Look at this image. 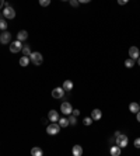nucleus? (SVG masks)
<instances>
[{
  "label": "nucleus",
  "mask_w": 140,
  "mask_h": 156,
  "mask_svg": "<svg viewBox=\"0 0 140 156\" xmlns=\"http://www.w3.org/2000/svg\"><path fill=\"white\" fill-rule=\"evenodd\" d=\"M11 41V34L7 31V30H4V31L0 34V42L1 44H8Z\"/></svg>",
  "instance_id": "0eeeda50"
},
{
  "label": "nucleus",
  "mask_w": 140,
  "mask_h": 156,
  "mask_svg": "<svg viewBox=\"0 0 140 156\" xmlns=\"http://www.w3.org/2000/svg\"><path fill=\"white\" fill-rule=\"evenodd\" d=\"M0 30H1V31L7 30V23H6V20H3V18H0Z\"/></svg>",
  "instance_id": "5701e85b"
},
{
  "label": "nucleus",
  "mask_w": 140,
  "mask_h": 156,
  "mask_svg": "<svg viewBox=\"0 0 140 156\" xmlns=\"http://www.w3.org/2000/svg\"><path fill=\"white\" fill-rule=\"evenodd\" d=\"M62 87L64 89V92H70V90L73 89V82H71V80H64Z\"/></svg>",
  "instance_id": "f3484780"
},
{
  "label": "nucleus",
  "mask_w": 140,
  "mask_h": 156,
  "mask_svg": "<svg viewBox=\"0 0 140 156\" xmlns=\"http://www.w3.org/2000/svg\"><path fill=\"white\" fill-rule=\"evenodd\" d=\"M128 1H129V0H118V3H119L121 6H123V4H126Z\"/></svg>",
  "instance_id": "cd10ccee"
},
{
  "label": "nucleus",
  "mask_w": 140,
  "mask_h": 156,
  "mask_svg": "<svg viewBox=\"0 0 140 156\" xmlns=\"http://www.w3.org/2000/svg\"><path fill=\"white\" fill-rule=\"evenodd\" d=\"M115 143H116L119 148H126L128 146V143H129V141H128V136L123 135V134H121V135H118L116 139H115Z\"/></svg>",
  "instance_id": "7ed1b4c3"
},
{
  "label": "nucleus",
  "mask_w": 140,
  "mask_h": 156,
  "mask_svg": "<svg viewBox=\"0 0 140 156\" xmlns=\"http://www.w3.org/2000/svg\"><path fill=\"white\" fill-rule=\"evenodd\" d=\"M134 146L137 149H140V138H136V139H134Z\"/></svg>",
  "instance_id": "bb28decb"
},
{
  "label": "nucleus",
  "mask_w": 140,
  "mask_h": 156,
  "mask_svg": "<svg viewBox=\"0 0 140 156\" xmlns=\"http://www.w3.org/2000/svg\"><path fill=\"white\" fill-rule=\"evenodd\" d=\"M48 118H49L51 122H58V121H59V113H58L56 110H51V111L48 113Z\"/></svg>",
  "instance_id": "9d476101"
},
{
  "label": "nucleus",
  "mask_w": 140,
  "mask_h": 156,
  "mask_svg": "<svg viewBox=\"0 0 140 156\" xmlns=\"http://www.w3.org/2000/svg\"><path fill=\"white\" fill-rule=\"evenodd\" d=\"M4 3H6V0H0V10L3 8V4H4Z\"/></svg>",
  "instance_id": "2f4dec72"
},
{
  "label": "nucleus",
  "mask_w": 140,
  "mask_h": 156,
  "mask_svg": "<svg viewBox=\"0 0 140 156\" xmlns=\"http://www.w3.org/2000/svg\"><path fill=\"white\" fill-rule=\"evenodd\" d=\"M129 110H130V113H133V114H136L137 111H140V104L136 101H133L129 104Z\"/></svg>",
  "instance_id": "f8f14e48"
},
{
  "label": "nucleus",
  "mask_w": 140,
  "mask_h": 156,
  "mask_svg": "<svg viewBox=\"0 0 140 156\" xmlns=\"http://www.w3.org/2000/svg\"><path fill=\"white\" fill-rule=\"evenodd\" d=\"M91 0H78V3H83V4H87V3H90Z\"/></svg>",
  "instance_id": "c756f323"
},
{
  "label": "nucleus",
  "mask_w": 140,
  "mask_h": 156,
  "mask_svg": "<svg viewBox=\"0 0 140 156\" xmlns=\"http://www.w3.org/2000/svg\"><path fill=\"white\" fill-rule=\"evenodd\" d=\"M39 4H41L42 7H48V6L51 4V0H39Z\"/></svg>",
  "instance_id": "393cba45"
},
{
  "label": "nucleus",
  "mask_w": 140,
  "mask_h": 156,
  "mask_svg": "<svg viewBox=\"0 0 140 156\" xmlns=\"http://www.w3.org/2000/svg\"><path fill=\"white\" fill-rule=\"evenodd\" d=\"M71 114H73V115H76V117H78V115H80V111H78V110H73V113H71Z\"/></svg>",
  "instance_id": "c85d7f7f"
},
{
  "label": "nucleus",
  "mask_w": 140,
  "mask_h": 156,
  "mask_svg": "<svg viewBox=\"0 0 140 156\" xmlns=\"http://www.w3.org/2000/svg\"><path fill=\"white\" fill-rule=\"evenodd\" d=\"M139 104H140V103H139Z\"/></svg>",
  "instance_id": "f704fd0d"
},
{
  "label": "nucleus",
  "mask_w": 140,
  "mask_h": 156,
  "mask_svg": "<svg viewBox=\"0 0 140 156\" xmlns=\"http://www.w3.org/2000/svg\"><path fill=\"white\" fill-rule=\"evenodd\" d=\"M102 117V113H101V110H98V108H94L93 111H91V118H93V121H100Z\"/></svg>",
  "instance_id": "9b49d317"
},
{
  "label": "nucleus",
  "mask_w": 140,
  "mask_h": 156,
  "mask_svg": "<svg viewBox=\"0 0 140 156\" xmlns=\"http://www.w3.org/2000/svg\"><path fill=\"white\" fill-rule=\"evenodd\" d=\"M83 124L86 125V127H90V125L93 124V118H91V117H86L84 120H83Z\"/></svg>",
  "instance_id": "b1692460"
},
{
  "label": "nucleus",
  "mask_w": 140,
  "mask_h": 156,
  "mask_svg": "<svg viewBox=\"0 0 140 156\" xmlns=\"http://www.w3.org/2000/svg\"><path fill=\"white\" fill-rule=\"evenodd\" d=\"M109 153L112 156H119L121 155V148H119L118 145H114V146H111V149H109Z\"/></svg>",
  "instance_id": "2eb2a0df"
},
{
  "label": "nucleus",
  "mask_w": 140,
  "mask_h": 156,
  "mask_svg": "<svg viewBox=\"0 0 140 156\" xmlns=\"http://www.w3.org/2000/svg\"><path fill=\"white\" fill-rule=\"evenodd\" d=\"M30 61H31L34 65H42V62H44V58H42V54L41 52H31V55H30Z\"/></svg>",
  "instance_id": "f03ea898"
},
{
  "label": "nucleus",
  "mask_w": 140,
  "mask_h": 156,
  "mask_svg": "<svg viewBox=\"0 0 140 156\" xmlns=\"http://www.w3.org/2000/svg\"><path fill=\"white\" fill-rule=\"evenodd\" d=\"M6 4V7L3 8V16L8 18V20H11V18H14L16 17V11H14V8L11 7L8 3H4Z\"/></svg>",
  "instance_id": "f257e3e1"
},
{
  "label": "nucleus",
  "mask_w": 140,
  "mask_h": 156,
  "mask_svg": "<svg viewBox=\"0 0 140 156\" xmlns=\"http://www.w3.org/2000/svg\"><path fill=\"white\" fill-rule=\"evenodd\" d=\"M71 153L74 156H81L83 155V148H81L80 145H74L73 149H71Z\"/></svg>",
  "instance_id": "ddd939ff"
},
{
  "label": "nucleus",
  "mask_w": 140,
  "mask_h": 156,
  "mask_svg": "<svg viewBox=\"0 0 140 156\" xmlns=\"http://www.w3.org/2000/svg\"><path fill=\"white\" fill-rule=\"evenodd\" d=\"M27 38H28V32L25 31V30H21V31L17 34V39H18V41H21V42L25 41Z\"/></svg>",
  "instance_id": "4468645a"
},
{
  "label": "nucleus",
  "mask_w": 140,
  "mask_h": 156,
  "mask_svg": "<svg viewBox=\"0 0 140 156\" xmlns=\"http://www.w3.org/2000/svg\"><path fill=\"white\" fill-rule=\"evenodd\" d=\"M60 113H63L64 115H70L73 113V107L69 101H63L62 106H60Z\"/></svg>",
  "instance_id": "39448f33"
},
{
  "label": "nucleus",
  "mask_w": 140,
  "mask_h": 156,
  "mask_svg": "<svg viewBox=\"0 0 140 156\" xmlns=\"http://www.w3.org/2000/svg\"><path fill=\"white\" fill-rule=\"evenodd\" d=\"M67 120H69V124L70 125H76V124H77V118H76V115H73V114H70Z\"/></svg>",
  "instance_id": "4be33fe9"
},
{
  "label": "nucleus",
  "mask_w": 140,
  "mask_h": 156,
  "mask_svg": "<svg viewBox=\"0 0 140 156\" xmlns=\"http://www.w3.org/2000/svg\"><path fill=\"white\" fill-rule=\"evenodd\" d=\"M129 56L134 59V61H137V58L140 56V51L137 47H130L129 48Z\"/></svg>",
  "instance_id": "1a4fd4ad"
},
{
  "label": "nucleus",
  "mask_w": 140,
  "mask_h": 156,
  "mask_svg": "<svg viewBox=\"0 0 140 156\" xmlns=\"http://www.w3.org/2000/svg\"><path fill=\"white\" fill-rule=\"evenodd\" d=\"M58 122H59V125H60V128H66V127L69 125V120L63 117V118H59V121H58Z\"/></svg>",
  "instance_id": "aec40b11"
},
{
  "label": "nucleus",
  "mask_w": 140,
  "mask_h": 156,
  "mask_svg": "<svg viewBox=\"0 0 140 156\" xmlns=\"http://www.w3.org/2000/svg\"><path fill=\"white\" fill-rule=\"evenodd\" d=\"M31 155L32 156H42L44 155V150L39 148V146H34V148L31 149Z\"/></svg>",
  "instance_id": "dca6fc26"
},
{
  "label": "nucleus",
  "mask_w": 140,
  "mask_h": 156,
  "mask_svg": "<svg viewBox=\"0 0 140 156\" xmlns=\"http://www.w3.org/2000/svg\"><path fill=\"white\" fill-rule=\"evenodd\" d=\"M136 120L140 122V111H137V113H136Z\"/></svg>",
  "instance_id": "7c9ffc66"
},
{
  "label": "nucleus",
  "mask_w": 140,
  "mask_h": 156,
  "mask_svg": "<svg viewBox=\"0 0 140 156\" xmlns=\"http://www.w3.org/2000/svg\"><path fill=\"white\" fill-rule=\"evenodd\" d=\"M64 96V89L63 87H55L52 90V97L53 99H62Z\"/></svg>",
  "instance_id": "6e6552de"
},
{
  "label": "nucleus",
  "mask_w": 140,
  "mask_h": 156,
  "mask_svg": "<svg viewBox=\"0 0 140 156\" xmlns=\"http://www.w3.org/2000/svg\"><path fill=\"white\" fill-rule=\"evenodd\" d=\"M69 1H70V4H71L73 7H77L78 4H80V3H78V0H69Z\"/></svg>",
  "instance_id": "a878e982"
},
{
  "label": "nucleus",
  "mask_w": 140,
  "mask_h": 156,
  "mask_svg": "<svg viewBox=\"0 0 140 156\" xmlns=\"http://www.w3.org/2000/svg\"><path fill=\"white\" fill-rule=\"evenodd\" d=\"M62 1H67V0H62Z\"/></svg>",
  "instance_id": "72a5a7b5"
},
{
  "label": "nucleus",
  "mask_w": 140,
  "mask_h": 156,
  "mask_svg": "<svg viewBox=\"0 0 140 156\" xmlns=\"http://www.w3.org/2000/svg\"><path fill=\"white\" fill-rule=\"evenodd\" d=\"M60 131V125L56 124V122H52L46 127V134L48 135H58Z\"/></svg>",
  "instance_id": "20e7f679"
},
{
  "label": "nucleus",
  "mask_w": 140,
  "mask_h": 156,
  "mask_svg": "<svg viewBox=\"0 0 140 156\" xmlns=\"http://www.w3.org/2000/svg\"><path fill=\"white\" fill-rule=\"evenodd\" d=\"M23 44H21V41H18L16 39L14 42H11V45H10V52H13V54H17V52H20L21 49H23Z\"/></svg>",
  "instance_id": "423d86ee"
},
{
  "label": "nucleus",
  "mask_w": 140,
  "mask_h": 156,
  "mask_svg": "<svg viewBox=\"0 0 140 156\" xmlns=\"http://www.w3.org/2000/svg\"><path fill=\"white\" fill-rule=\"evenodd\" d=\"M137 65H139V66H140V56H139V58H137Z\"/></svg>",
  "instance_id": "473e14b6"
},
{
  "label": "nucleus",
  "mask_w": 140,
  "mask_h": 156,
  "mask_svg": "<svg viewBox=\"0 0 140 156\" xmlns=\"http://www.w3.org/2000/svg\"><path fill=\"white\" fill-rule=\"evenodd\" d=\"M21 51H23V54L25 55V56H30V55H31V48H30V45H24Z\"/></svg>",
  "instance_id": "412c9836"
},
{
  "label": "nucleus",
  "mask_w": 140,
  "mask_h": 156,
  "mask_svg": "<svg viewBox=\"0 0 140 156\" xmlns=\"http://www.w3.org/2000/svg\"><path fill=\"white\" fill-rule=\"evenodd\" d=\"M28 63H30V56H25V55H24V56L20 58V65H21L23 68H27Z\"/></svg>",
  "instance_id": "a211bd4d"
},
{
  "label": "nucleus",
  "mask_w": 140,
  "mask_h": 156,
  "mask_svg": "<svg viewBox=\"0 0 140 156\" xmlns=\"http://www.w3.org/2000/svg\"><path fill=\"white\" fill-rule=\"evenodd\" d=\"M125 66H126L128 69H132L133 66H134V59H132V58H128V59L125 61Z\"/></svg>",
  "instance_id": "6ab92c4d"
}]
</instances>
